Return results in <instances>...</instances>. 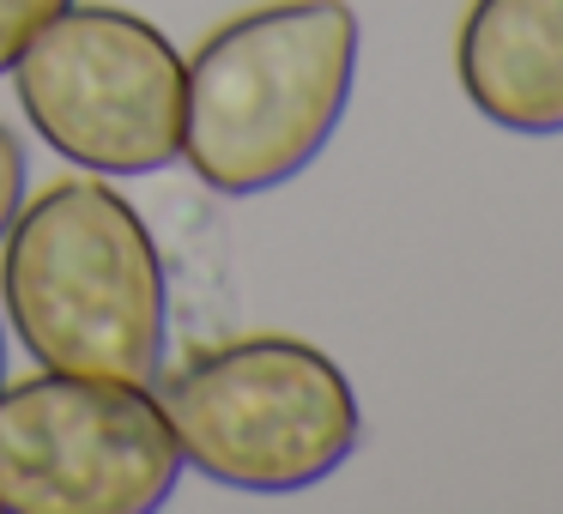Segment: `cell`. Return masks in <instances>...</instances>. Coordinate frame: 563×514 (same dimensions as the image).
<instances>
[{"mask_svg": "<svg viewBox=\"0 0 563 514\" xmlns=\"http://www.w3.org/2000/svg\"><path fill=\"white\" fill-rule=\"evenodd\" d=\"M0 309L43 369L158 381L170 272L134 200L103 176H62L0 236Z\"/></svg>", "mask_w": 563, "mask_h": 514, "instance_id": "cell-1", "label": "cell"}, {"mask_svg": "<svg viewBox=\"0 0 563 514\" xmlns=\"http://www.w3.org/2000/svg\"><path fill=\"white\" fill-rule=\"evenodd\" d=\"M357 86L345 0H267L183 62V164L224 200L273 194L328 152Z\"/></svg>", "mask_w": 563, "mask_h": 514, "instance_id": "cell-2", "label": "cell"}, {"mask_svg": "<svg viewBox=\"0 0 563 514\" xmlns=\"http://www.w3.org/2000/svg\"><path fill=\"white\" fill-rule=\"evenodd\" d=\"M158 405L183 466L243 496H297L333 478L364 442L345 369L291 333H243L183 357Z\"/></svg>", "mask_w": 563, "mask_h": 514, "instance_id": "cell-3", "label": "cell"}, {"mask_svg": "<svg viewBox=\"0 0 563 514\" xmlns=\"http://www.w3.org/2000/svg\"><path fill=\"white\" fill-rule=\"evenodd\" d=\"M55 158L91 176H152L183 158V49L152 19L67 0L7 67Z\"/></svg>", "mask_w": 563, "mask_h": 514, "instance_id": "cell-4", "label": "cell"}, {"mask_svg": "<svg viewBox=\"0 0 563 514\" xmlns=\"http://www.w3.org/2000/svg\"><path fill=\"white\" fill-rule=\"evenodd\" d=\"M176 478L183 454L152 381H0V514H152Z\"/></svg>", "mask_w": 563, "mask_h": 514, "instance_id": "cell-5", "label": "cell"}, {"mask_svg": "<svg viewBox=\"0 0 563 514\" xmlns=\"http://www.w3.org/2000/svg\"><path fill=\"white\" fill-rule=\"evenodd\" d=\"M461 91L509 134H563V0H473L454 37Z\"/></svg>", "mask_w": 563, "mask_h": 514, "instance_id": "cell-6", "label": "cell"}, {"mask_svg": "<svg viewBox=\"0 0 563 514\" xmlns=\"http://www.w3.org/2000/svg\"><path fill=\"white\" fill-rule=\"evenodd\" d=\"M62 7H67V0H0V74L19 62V49L49 25Z\"/></svg>", "mask_w": 563, "mask_h": 514, "instance_id": "cell-7", "label": "cell"}, {"mask_svg": "<svg viewBox=\"0 0 563 514\" xmlns=\"http://www.w3.org/2000/svg\"><path fill=\"white\" fill-rule=\"evenodd\" d=\"M25 206V146L7 122H0V236L13 224V212Z\"/></svg>", "mask_w": 563, "mask_h": 514, "instance_id": "cell-8", "label": "cell"}, {"mask_svg": "<svg viewBox=\"0 0 563 514\" xmlns=\"http://www.w3.org/2000/svg\"><path fill=\"white\" fill-rule=\"evenodd\" d=\"M0 381H7V327H0Z\"/></svg>", "mask_w": 563, "mask_h": 514, "instance_id": "cell-9", "label": "cell"}]
</instances>
